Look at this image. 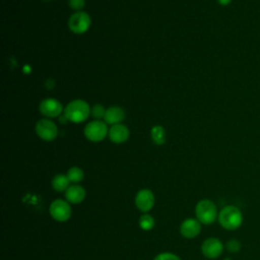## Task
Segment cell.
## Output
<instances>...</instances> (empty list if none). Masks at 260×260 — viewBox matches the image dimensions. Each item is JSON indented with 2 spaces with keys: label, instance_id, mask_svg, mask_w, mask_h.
Segmentation results:
<instances>
[{
  "label": "cell",
  "instance_id": "cell-12",
  "mask_svg": "<svg viewBox=\"0 0 260 260\" xmlns=\"http://www.w3.org/2000/svg\"><path fill=\"white\" fill-rule=\"evenodd\" d=\"M109 137L112 142L114 143H123L125 142L130 135L129 129L123 124H116L112 125L109 129Z\"/></svg>",
  "mask_w": 260,
  "mask_h": 260
},
{
  "label": "cell",
  "instance_id": "cell-3",
  "mask_svg": "<svg viewBox=\"0 0 260 260\" xmlns=\"http://www.w3.org/2000/svg\"><path fill=\"white\" fill-rule=\"evenodd\" d=\"M195 214L196 218L203 224H210L218 217L215 204L208 199H203L197 203Z\"/></svg>",
  "mask_w": 260,
  "mask_h": 260
},
{
  "label": "cell",
  "instance_id": "cell-23",
  "mask_svg": "<svg viewBox=\"0 0 260 260\" xmlns=\"http://www.w3.org/2000/svg\"><path fill=\"white\" fill-rule=\"evenodd\" d=\"M45 85H46V88H48V89H52V88L55 86V81H54L53 79L49 78V79H47V80H46Z\"/></svg>",
  "mask_w": 260,
  "mask_h": 260
},
{
  "label": "cell",
  "instance_id": "cell-2",
  "mask_svg": "<svg viewBox=\"0 0 260 260\" xmlns=\"http://www.w3.org/2000/svg\"><path fill=\"white\" fill-rule=\"evenodd\" d=\"M218 221L220 225L229 231L238 229L243 221V215L240 209L234 205L223 207L218 213Z\"/></svg>",
  "mask_w": 260,
  "mask_h": 260
},
{
  "label": "cell",
  "instance_id": "cell-22",
  "mask_svg": "<svg viewBox=\"0 0 260 260\" xmlns=\"http://www.w3.org/2000/svg\"><path fill=\"white\" fill-rule=\"evenodd\" d=\"M153 260H181L177 255L169 252L158 254Z\"/></svg>",
  "mask_w": 260,
  "mask_h": 260
},
{
  "label": "cell",
  "instance_id": "cell-14",
  "mask_svg": "<svg viewBox=\"0 0 260 260\" xmlns=\"http://www.w3.org/2000/svg\"><path fill=\"white\" fill-rule=\"evenodd\" d=\"M85 197V190L79 185H71L65 191V198L73 204L80 203Z\"/></svg>",
  "mask_w": 260,
  "mask_h": 260
},
{
  "label": "cell",
  "instance_id": "cell-24",
  "mask_svg": "<svg viewBox=\"0 0 260 260\" xmlns=\"http://www.w3.org/2000/svg\"><path fill=\"white\" fill-rule=\"evenodd\" d=\"M217 1H218V3H219L220 5L225 6V5H229L232 0H217Z\"/></svg>",
  "mask_w": 260,
  "mask_h": 260
},
{
  "label": "cell",
  "instance_id": "cell-10",
  "mask_svg": "<svg viewBox=\"0 0 260 260\" xmlns=\"http://www.w3.org/2000/svg\"><path fill=\"white\" fill-rule=\"evenodd\" d=\"M135 205L140 211L146 213L154 205V195H153V193L148 189L140 190L136 194Z\"/></svg>",
  "mask_w": 260,
  "mask_h": 260
},
{
  "label": "cell",
  "instance_id": "cell-5",
  "mask_svg": "<svg viewBox=\"0 0 260 260\" xmlns=\"http://www.w3.org/2000/svg\"><path fill=\"white\" fill-rule=\"evenodd\" d=\"M91 23L90 16L84 11H76L74 12L68 20V26L70 30L74 34L80 35L87 31Z\"/></svg>",
  "mask_w": 260,
  "mask_h": 260
},
{
  "label": "cell",
  "instance_id": "cell-16",
  "mask_svg": "<svg viewBox=\"0 0 260 260\" xmlns=\"http://www.w3.org/2000/svg\"><path fill=\"white\" fill-rule=\"evenodd\" d=\"M150 136H151V140L153 141L154 144L157 145H161L165 143L166 141V133H165V129L162 128V126L160 125H155L151 128L150 130Z\"/></svg>",
  "mask_w": 260,
  "mask_h": 260
},
{
  "label": "cell",
  "instance_id": "cell-4",
  "mask_svg": "<svg viewBox=\"0 0 260 260\" xmlns=\"http://www.w3.org/2000/svg\"><path fill=\"white\" fill-rule=\"evenodd\" d=\"M109 134L107 123L102 120H93L84 127L85 137L92 142H100Z\"/></svg>",
  "mask_w": 260,
  "mask_h": 260
},
{
  "label": "cell",
  "instance_id": "cell-6",
  "mask_svg": "<svg viewBox=\"0 0 260 260\" xmlns=\"http://www.w3.org/2000/svg\"><path fill=\"white\" fill-rule=\"evenodd\" d=\"M57 125L49 118L41 119L36 124V133L45 141H53L58 136Z\"/></svg>",
  "mask_w": 260,
  "mask_h": 260
},
{
  "label": "cell",
  "instance_id": "cell-7",
  "mask_svg": "<svg viewBox=\"0 0 260 260\" xmlns=\"http://www.w3.org/2000/svg\"><path fill=\"white\" fill-rule=\"evenodd\" d=\"M50 214L57 221H66L71 216V207L63 199H56L50 205Z\"/></svg>",
  "mask_w": 260,
  "mask_h": 260
},
{
  "label": "cell",
  "instance_id": "cell-19",
  "mask_svg": "<svg viewBox=\"0 0 260 260\" xmlns=\"http://www.w3.org/2000/svg\"><path fill=\"white\" fill-rule=\"evenodd\" d=\"M106 111H107V110L104 108V106H102V105H100V104H96V105H94V106L91 108L90 115L93 117L94 120H101V119H104V118H105Z\"/></svg>",
  "mask_w": 260,
  "mask_h": 260
},
{
  "label": "cell",
  "instance_id": "cell-8",
  "mask_svg": "<svg viewBox=\"0 0 260 260\" xmlns=\"http://www.w3.org/2000/svg\"><path fill=\"white\" fill-rule=\"evenodd\" d=\"M40 112L47 118H57L64 113L62 104L53 98H47L40 104Z\"/></svg>",
  "mask_w": 260,
  "mask_h": 260
},
{
  "label": "cell",
  "instance_id": "cell-21",
  "mask_svg": "<svg viewBox=\"0 0 260 260\" xmlns=\"http://www.w3.org/2000/svg\"><path fill=\"white\" fill-rule=\"evenodd\" d=\"M68 4L70 8L76 10V11H81V9L85 5V0H69Z\"/></svg>",
  "mask_w": 260,
  "mask_h": 260
},
{
  "label": "cell",
  "instance_id": "cell-1",
  "mask_svg": "<svg viewBox=\"0 0 260 260\" xmlns=\"http://www.w3.org/2000/svg\"><path fill=\"white\" fill-rule=\"evenodd\" d=\"M91 108L83 100H73L64 109V115L68 121L73 123H81L90 115Z\"/></svg>",
  "mask_w": 260,
  "mask_h": 260
},
{
  "label": "cell",
  "instance_id": "cell-25",
  "mask_svg": "<svg viewBox=\"0 0 260 260\" xmlns=\"http://www.w3.org/2000/svg\"><path fill=\"white\" fill-rule=\"evenodd\" d=\"M23 68H25V70H23V72H29V71H30L28 66H25V67H23Z\"/></svg>",
  "mask_w": 260,
  "mask_h": 260
},
{
  "label": "cell",
  "instance_id": "cell-15",
  "mask_svg": "<svg viewBox=\"0 0 260 260\" xmlns=\"http://www.w3.org/2000/svg\"><path fill=\"white\" fill-rule=\"evenodd\" d=\"M69 183H70V181H69L67 175H63V174L56 175L52 180L53 189L57 192L66 191L69 187Z\"/></svg>",
  "mask_w": 260,
  "mask_h": 260
},
{
  "label": "cell",
  "instance_id": "cell-9",
  "mask_svg": "<svg viewBox=\"0 0 260 260\" xmlns=\"http://www.w3.org/2000/svg\"><path fill=\"white\" fill-rule=\"evenodd\" d=\"M222 250H223V245L216 238L206 239L201 246V251L203 255L209 259H214L220 256V254L222 253Z\"/></svg>",
  "mask_w": 260,
  "mask_h": 260
},
{
  "label": "cell",
  "instance_id": "cell-18",
  "mask_svg": "<svg viewBox=\"0 0 260 260\" xmlns=\"http://www.w3.org/2000/svg\"><path fill=\"white\" fill-rule=\"evenodd\" d=\"M139 225L144 231H149L154 226V218L147 213H144L139 218Z\"/></svg>",
  "mask_w": 260,
  "mask_h": 260
},
{
  "label": "cell",
  "instance_id": "cell-26",
  "mask_svg": "<svg viewBox=\"0 0 260 260\" xmlns=\"http://www.w3.org/2000/svg\"><path fill=\"white\" fill-rule=\"evenodd\" d=\"M44 1H51V0H44Z\"/></svg>",
  "mask_w": 260,
  "mask_h": 260
},
{
  "label": "cell",
  "instance_id": "cell-20",
  "mask_svg": "<svg viewBox=\"0 0 260 260\" xmlns=\"http://www.w3.org/2000/svg\"><path fill=\"white\" fill-rule=\"evenodd\" d=\"M241 248V244L239 241L237 240H230L228 243H226V249L229 252L231 253H236L240 250Z\"/></svg>",
  "mask_w": 260,
  "mask_h": 260
},
{
  "label": "cell",
  "instance_id": "cell-13",
  "mask_svg": "<svg viewBox=\"0 0 260 260\" xmlns=\"http://www.w3.org/2000/svg\"><path fill=\"white\" fill-rule=\"evenodd\" d=\"M125 118V111L118 106H112L107 109L104 121L109 125L120 124Z\"/></svg>",
  "mask_w": 260,
  "mask_h": 260
},
{
  "label": "cell",
  "instance_id": "cell-17",
  "mask_svg": "<svg viewBox=\"0 0 260 260\" xmlns=\"http://www.w3.org/2000/svg\"><path fill=\"white\" fill-rule=\"evenodd\" d=\"M66 175L71 183H78L83 179V171L77 167L70 168Z\"/></svg>",
  "mask_w": 260,
  "mask_h": 260
},
{
  "label": "cell",
  "instance_id": "cell-11",
  "mask_svg": "<svg viewBox=\"0 0 260 260\" xmlns=\"http://www.w3.org/2000/svg\"><path fill=\"white\" fill-rule=\"evenodd\" d=\"M201 231V222L196 218H187L185 219L181 226H180V233L184 238L192 239L199 235Z\"/></svg>",
  "mask_w": 260,
  "mask_h": 260
}]
</instances>
